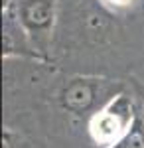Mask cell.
Here are the masks:
<instances>
[{"instance_id": "7a4b0ae2", "label": "cell", "mask_w": 144, "mask_h": 148, "mask_svg": "<svg viewBox=\"0 0 144 148\" xmlns=\"http://www.w3.org/2000/svg\"><path fill=\"white\" fill-rule=\"evenodd\" d=\"M10 10L26 34L34 51L47 61V49L51 46V36L57 16V0H12Z\"/></svg>"}, {"instance_id": "5b68a950", "label": "cell", "mask_w": 144, "mask_h": 148, "mask_svg": "<svg viewBox=\"0 0 144 148\" xmlns=\"http://www.w3.org/2000/svg\"><path fill=\"white\" fill-rule=\"evenodd\" d=\"M112 148H144V116L138 114L130 130L115 144Z\"/></svg>"}, {"instance_id": "8992f818", "label": "cell", "mask_w": 144, "mask_h": 148, "mask_svg": "<svg viewBox=\"0 0 144 148\" xmlns=\"http://www.w3.org/2000/svg\"><path fill=\"white\" fill-rule=\"evenodd\" d=\"M22 136L12 128V126H4V132H2V148H24Z\"/></svg>"}, {"instance_id": "52a82bcc", "label": "cell", "mask_w": 144, "mask_h": 148, "mask_svg": "<svg viewBox=\"0 0 144 148\" xmlns=\"http://www.w3.org/2000/svg\"><path fill=\"white\" fill-rule=\"evenodd\" d=\"M138 2L140 0H101V4H105L111 10H128V8H134Z\"/></svg>"}, {"instance_id": "277c9868", "label": "cell", "mask_w": 144, "mask_h": 148, "mask_svg": "<svg viewBox=\"0 0 144 148\" xmlns=\"http://www.w3.org/2000/svg\"><path fill=\"white\" fill-rule=\"evenodd\" d=\"M2 57H32L38 61H44L34 51L26 34L22 32L20 24L16 22L14 14L10 10H2Z\"/></svg>"}, {"instance_id": "3957f363", "label": "cell", "mask_w": 144, "mask_h": 148, "mask_svg": "<svg viewBox=\"0 0 144 148\" xmlns=\"http://www.w3.org/2000/svg\"><path fill=\"white\" fill-rule=\"evenodd\" d=\"M111 81L99 77H71L63 83L59 91V105L71 114H93L115 95L111 93Z\"/></svg>"}, {"instance_id": "6da1fadb", "label": "cell", "mask_w": 144, "mask_h": 148, "mask_svg": "<svg viewBox=\"0 0 144 148\" xmlns=\"http://www.w3.org/2000/svg\"><path fill=\"white\" fill-rule=\"evenodd\" d=\"M138 119L130 93L119 91L89 116L87 132L95 148H112Z\"/></svg>"}]
</instances>
